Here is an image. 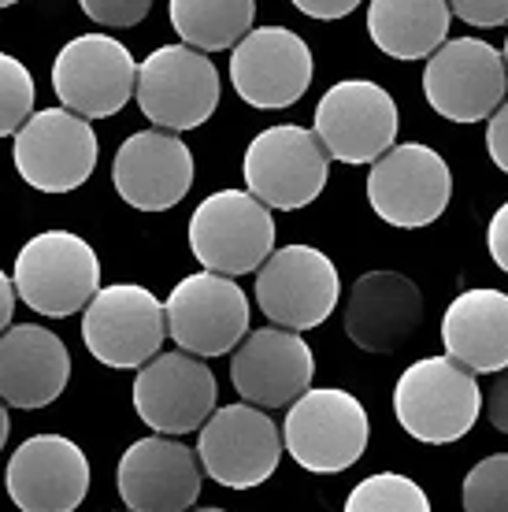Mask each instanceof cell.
<instances>
[{
  "mask_svg": "<svg viewBox=\"0 0 508 512\" xmlns=\"http://www.w3.org/2000/svg\"><path fill=\"white\" fill-rule=\"evenodd\" d=\"M15 279H8L4 271H0V334L8 331V323L15 316Z\"/></svg>",
  "mask_w": 508,
  "mask_h": 512,
  "instance_id": "d590c367",
  "label": "cell"
},
{
  "mask_svg": "<svg viewBox=\"0 0 508 512\" xmlns=\"http://www.w3.org/2000/svg\"><path fill=\"white\" fill-rule=\"evenodd\" d=\"M193 153L175 130L153 127L130 134L112 164L115 193L138 212H167L193 186Z\"/></svg>",
  "mask_w": 508,
  "mask_h": 512,
  "instance_id": "ffe728a7",
  "label": "cell"
},
{
  "mask_svg": "<svg viewBox=\"0 0 508 512\" xmlns=\"http://www.w3.org/2000/svg\"><path fill=\"white\" fill-rule=\"evenodd\" d=\"M445 353L468 372L508 368V294L479 286L453 297L442 316Z\"/></svg>",
  "mask_w": 508,
  "mask_h": 512,
  "instance_id": "cb8c5ba5",
  "label": "cell"
},
{
  "mask_svg": "<svg viewBox=\"0 0 508 512\" xmlns=\"http://www.w3.org/2000/svg\"><path fill=\"white\" fill-rule=\"evenodd\" d=\"M327 171H331V153L323 149L316 130L297 123L260 130L242 160L245 190L279 212L312 205L327 186Z\"/></svg>",
  "mask_w": 508,
  "mask_h": 512,
  "instance_id": "277c9868",
  "label": "cell"
},
{
  "mask_svg": "<svg viewBox=\"0 0 508 512\" xmlns=\"http://www.w3.org/2000/svg\"><path fill=\"white\" fill-rule=\"evenodd\" d=\"M4 487L23 512H75L89 494V461L71 438L34 435L12 453Z\"/></svg>",
  "mask_w": 508,
  "mask_h": 512,
  "instance_id": "44dd1931",
  "label": "cell"
},
{
  "mask_svg": "<svg viewBox=\"0 0 508 512\" xmlns=\"http://www.w3.org/2000/svg\"><path fill=\"white\" fill-rule=\"evenodd\" d=\"M127 512H130V509H127Z\"/></svg>",
  "mask_w": 508,
  "mask_h": 512,
  "instance_id": "60d3db41",
  "label": "cell"
},
{
  "mask_svg": "<svg viewBox=\"0 0 508 512\" xmlns=\"http://www.w3.org/2000/svg\"><path fill=\"white\" fill-rule=\"evenodd\" d=\"M8 435H12V420H8V405L0 401V449H4V442H8Z\"/></svg>",
  "mask_w": 508,
  "mask_h": 512,
  "instance_id": "8d00e7d4",
  "label": "cell"
},
{
  "mask_svg": "<svg viewBox=\"0 0 508 512\" xmlns=\"http://www.w3.org/2000/svg\"><path fill=\"white\" fill-rule=\"evenodd\" d=\"M397 116L394 97L379 82L368 78H345L334 82L316 104V134L331 160L342 164H375L386 149H394Z\"/></svg>",
  "mask_w": 508,
  "mask_h": 512,
  "instance_id": "9a60e30c",
  "label": "cell"
},
{
  "mask_svg": "<svg viewBox=\"0 0 508 512\" xmlns=\"http://www.w3.org/2000/svg\"><path fill=\"white\" fill-rule=\"evenodd\" d=\"M501 56H505V67H508V38H505V52H501Z\"/></svg>",
  "mask_w": 508,
  "mask_h": 512,
  "instance_id": "ab89813d",
  "label": "cell"
},
{
  "mask_svg": "<svg viewBox=\"0 0 508 512\" xmlns=\"http://www.w3.org/2000/svg\"><path fill=\"white\" fill-rule=\"evenodd\" d=\"M453 8L449 0H371L368 34L394 60H427L445 45Z\"/></svg>",
  "mask_w": 508,
  "mask_h": 512,
  "instance_id": "d4e9b609",
  "label": "cell"
},
{
  "mask_svg": "<svg viewBox=\"0 0 508 512\" xmlns=\"http://www.w3.org/2000/svg\"><path fill=\"white\" fill-rule=\"evenodd\" d=\"M464 512H508V453H494L464 475Z\"/></svg>",
  "mask_w": 508,
  "mask_h": 512,
  "instance_id": "f1b7e54d",
  "label": "cell"
},
{
  "mask_svg": "<svg viewBox=\"0 0 508 512\" xmlns=\"http://www.w3.org/2000/svg\"><path fill=\"white\" fill-rule=\"evenodd\" d=\"M193 512H227V509H216V505H212V509H193Z\"/></svg>",
  "mask_w": 508,
  "mask_h": 512,
  "instance_id": "f35d334b",
  "label": "cell"
},
{
  "mask_svg": "<svg viewBox=\"0 0 508 512\" xmlns=\"http://www.w3.org/2000/svg\"><path fill=\"white\" fill-rule=\"evenodd\" d=\"M449 197H453V171L442 153L420 141L386 149L368 171V201L375 216L401 231L431 227L449 208Z\"/></svg>",
  "mask_w": 508,
  "mask_h": 512,
  "instance_id": "52a82bcc",
  "label": "cell"
},
{
  "mask_svg": "<svg viewBox=\"0 0 508 512\" xmlns=\"http://www.w3.org/2000/svg\"><path fill=\"white\" fill-rule=\"evenodd\" d=\"M52 90L78 116L108 119L138 90V60L112 34H78L52 60Z\"/></svg>",
  "mask_w": 508,
  "mask_h": 512,
  "instance_id": "4fadbf2b",
  "label": "cell"
},
{
  "mask_svg": "<svg viewBox=\"0 0 508 512\" xmlns=\"http://www.w3.org/2000/svg\"><path fill=\"white\" fill-rule=\"evenodd\" d=\"M297 12H305L308 19H323V23H331V19H345V15H353L364 0H290Z\"/></svg>",
  "mask_w": 508,
  "mask_h": 512,
  "instance_id": "836d02e7",
  "label": "cell"
},
{
  "mask_svg": "<svg viewBox=\"0 0 508 512\" xmlns=\"http://www.w3.org/2000/svg\"><path fill=\"white\" fill-rule=\"evenodd\" d=\"M505 56L483 38H453L427 56L423 97L449 123H483L505 104Z\"/></svg>",
  "mask_w": 508,
  "mask_h": 512,
  "instance_id": "8992f818",
  "label": "cell"
},
{
  "mask_svg": "<svg viewBox=\"0 0 508 512\" xmlns=\"http://www.w3.org/2000/svg\"><path fill=\"white\" fill-rule=\"evenodd\" d=\"M219 383L212 368L186 349L156 353L141 364L134 379V409L141 423H149L160 435H190L201 431L204 420L216 412Z\"/></svg>",
  "mask_w": 508,
  "mask_h": 512,
  "instance_id": "e0dca14e",
  "label": "cell"
},
{
  "mask_svg": "<svg viewBox=\"0 0 508 512\" xmlns=\"http://www.w3.org/2000/svg\"><path fill=\"white\" fill-rule=\"evenodd\" d=\"M345 512H431V498L416 479L401 472H379L349 490Z\"/></svg>",
  "mask_w": 508,
  "mask_h": 512,
  "instance_id": "4316f807",
  "label": "cell"
},
{
  "mask_svg": "<svg viewBox=\"0 0 508 512\" xmlns=\"http://www.w3.org/2000/svg\"><path fill=\"white\" fill-rule=\"evenodd\" d=\"M190 249L201 268L230 279L260 271V264L275 253V216L249 190H219L193 212Z\"/></svg>",
  "mask_w": 508,
  "mask_h": 512,
  "instance_id": "5b68a950",
  "label": "cell"
},
{
  "mask_svg": "<svg viewBox=\"0 0 508 512\" xmlns=\"http://www.w3.org/2000/svg\"><path fill=\"white\" fill-rule=\"evenodd\" d=\"M30 116H34V78L26 64L0 52V138L19 134Z\"/></svg>",
  "mask_w": 508,
  "mask_h": 512,
  "instance_id": "83f0119b",
  "label": "cell"
},
{
  "mask_svg": "<svg viewBox=\"0 0 508 512\" xmlns=\"http://www.w3.org/2000/svg\"><path fill=\"white\" fill-rule=\"evenodd\" d=\"M486 149H490V160L508 175V101L486 123Z\"/></svg>",
  "mask_w": 508,
  "mask_h": 512,
  "instance_id": "1f68e13d",
  "label": "cell"
},
{
  "mask_svg": "<svg viewBox=\"0 0 508 512\" xmlns=\"http://www.w3.org/2000/svg\"><path fill=\"white\" fill-rule=\"evenodd\" d=\"M449 8L457 19H464L468 26H505L508 23V0H449Z\"/></svg>",
  "mask_w": 508,
  "mask_h": 512,
  "instance_id": "4dcf8cb0",
  "label": "cell"
},
{
  "mask_svg": "<svg viewBox=\"0 0 508 512\" xmlns=\"http://www.w3.org/2000/svg\"><path fill=\"white\" fill-rule=\"evenodd\" d=\"M82 12L93 19L97 26H112V30H127V26H138L153 0H78Z\"/></svg>",
  "mask_w": 508,
  "mask_h": 512,
  "instance_id": "f546056e",
  "label": "cell"
},
{
  "mask_svg": "<svg viewBox=\"0 0 508 512\" xmlns=\"http://www.w3.org/2000/svg\"><path fill=\"white\" fill-rule=\"evenodd\" d=\"M316 357L301 331L264 327L249 331L230 357V383L256 409H286L312 386Z\"/></svg>",
  "mask_w": 508,
  "mask_h": 512,
  "instance_id": "ac0fdd59",
  "label": "cell"
},
{
  "mask_svg": "<svg viewBox=\"0 0 508 512\" xmlns=\"http://www.w3.org/2000/svg\"><path fill=\"white\" fill-rule=\"evenodd\" d=\"M167 338V312L138 282L101 286L82 308V342L108 368H141Z\"/></svg>",
  "mask_w": 508,
  "mask_h": 512,
  "instance_id": "9c48e42d",
  "label": "cell"
},
{
  "mask_svg": "<svg viewBox=\"0 0 508 512\" xmlns=\"http://www.w3.org/2000/svg\"><path fill=\"white\" fill-rule=\"evenodd\" d=\"M97 156V130L71 108H41L15 134V171L41 193L78 190L93 175Z\"/></svg>",
  "mask_w": 508,
  "mask_h": 512,
  "instance_id": "5bb4252c",
  "label": "cell"
},
{
  "mask_svg": "<svg viewBox=\"0 0 508 512\" xmlns=\"http://www.w3.org/2000/svg\"><path fill=\"white\" fill-rule=\"evenodd\" d=\"M12 279L15 294L34 312L49 320H67L101 290V260L86 238L71 231H45L19 249Z\"/></svg>",
  "mask_w": 508,
  "mask_h": 512,
  "instance_id": "7a4b0ae2",
  "label": "cell"
},
{
  "mask_svg": "<svg viewBox=\"0 0 508 512\" xmlns=\"http://www.w3.org/2000/svg\"><path fill=\"white\" fill-rule=\"evenodd\" d=\"M201 457L175 435H149L119 457L115 487L130 512H186L201 498Z\"/></svg>",
  "mask_w": 508,
  "mask_h": 512,
  "instance_id": "d6986e66",
  "label": "cell"
},
{
  "mask_svg": "<svg viewBox=\"0 0 508 512\" xmlns=\"http://www.w3.org/2000/svg\"><path fill=\"white\" fill-rule=\"evenodd\" d=\"M342 297V279L316 245H282L256 271V305L275 327L312 331Z\"/></svg>",
  "mask_w": 508,
  "mask_h": 512,
  "instance_id": "30bf717a",
  "label": "cell"
},
{
  "mask_svg": "<svg viewBox=\"0 0 508 512\" xmlns=\"http://www.w3.org/2000/svg\"><path fill=\"white\" fill-rule=\"evenodd\" d=\"M138 97L149 123L164 130H193L219 108V71L193 45H164L138 64Z\"/></svg>",
  "mask_w": 508,
  "mask_h": 512,
  "instance_id": "ba28073f",
  "label": "cell"
},
{
  "mask_svg": "<svg viewBox=\"0 0 508 512\" xmlns=\"http://www.w3.org/2000/svg\"><path fill=\"white\" fill-rule=\"evenodd\" d=\"M71 353L64 338L38 323L0 334V401L12 409H45L67 390Z\"/></svg>",
  "mask_w": 508,
  "mask_h": 512,
  "instance_id": "603a6c76",
  "label": "cell"
},
{
  "mask_svg": "<svg viewBox=\"0 0 508 512\" xmlns=\"http://www.w3.org/2000/svg\"><path fill=\"white\" fill-rule=\"evenodd\" d=\"M423 327L420 286L401 271H368L345 301V334L364 353H397Z\"/></svg>",
  "mask_w": 508,
  "mask_h": 512,
  "instance_id": "7402d4cb",
  "label": "cell"
},
{
  "mask_svg": "<svg viewBox=\"0 0 508 512\" xmlns=\"http://www.w3.org/2000/svg\"><path fill=\"white\" fill-rule=\"evenodd\" d=\"M282 431L264 409L249 401L242 405H223L201 427L197 438V457L208 479L219 487L249 490L267 483L282 461Z\"/></svg>",
  "mask_w": 508,
  "mask_h": 512,
  "instance_id": "8fae6325",
  "label": "cell"
},
{
  "mask_svg": "<svg viewBox=\"0 0 508 512\" xmlns=\"http://www.w3.org/2000/svg\"><path fill=\"white\" fill-rule=\"evenodd\" d=\"M256 0H171V26L201 52L234 49L253 30Z\"/></svg>",
  "mask_w": 508,
  "mask_h": 512,
  "instance_id": "484cf974",
  "label": "cell"
},
{
  "mask_svg": "<svg viewBox=\"0 0 508 512\" xmlns=\"http://www.w3.org/2000/svg\"><path fill=\"white\" fill-rule=\"evenodd\" d=\"M486 245H490V256L494 264L508 275V201L494 212L490 227H486Z\"/></svg>",
  "mask_w": 508,
  "mask_h": 512,
  "instance_id": "e575fe53",
  "label": "cell"
},
{
  "mask_svg": "<svg viewBox=\"0 0 508 512\" xmlns=\"http://www.w3.org/2000/svg\"><path fill=\"white\" fill-rule=\"evenodd\" d=\"M12 4H19V0H0V8H12Z\"/></svg>",
  "mask_w": 508,
  "mask_h": 512,
  "instance_id": "74e56055",
  "label": "cell"
},
{
  "mask_svg": "<svg viewBox=\"0 0 508 512\" xmlns=\"http://www.w3.org/2000/svg\"><path fill=\"white\" fill-rule=\"evenodd\" d=\"M167 334L178 349L193 357H223L234 353L249 331V297L230 275L197 271L175 282L164 301Z\"/></svg>",
  "mask_w": 508,
  "mask_h": 512,
  "instance_id": "7c38bea8",
  "label": "cell"
},
{
  "mask_svg": "<svg viewBox=\"0 0 508 512\" xmlns=\"http://www.w3.org/2000/svg\"><path fill=\"white\" fill-rule=\"evenodd\" d=\"M486 420L494 423L501 435H508V368L494 372V383L486 390Z\"/></svg>",
  "mask_w": 508,
  "mask_h": 512,
  "instance_id": "d6a6232c",
  "label": "cell"
},
{
  "mask_svg": "<svg viewBox=\"0 0 508 512\" xmlns=\"http://www.w3.org/2000/svg\"><path fill=\"white\" fill-rule=\"evenodd\" d=\"M371 438V420L364 405L349 390L323 386L305 394L290 405V416L282 423V442L286 453L301 464L305 472L334 475L353 468Z\"/></svg>",
  "mask_w": 508,
  "mask_h": 512,
  "instance_id": "3957f363",
  "label": "cell"
},
{
  "mask_svg": "<svg viewBox=\"0 0 508 512\" xmlns=\"http://www.w3.org/2000/svg\"><path fill=\"white\" fill-rule=\"evenodd\" d=\"M483 390L475 372L449 357H423L408 364L394 386V416L416 442L445 446L475 427Z\"/></svg>",
  "mask_w": 508,
  "mask_h": 512,
  "instance_id": "6da1fadb",
  "label": "cell"
},
{
  "mask_svg": "<svg viewBox=\"0 0 508 512\" xmlns=\"http://www.w3.org/2000/svg\"><path fill=\"white\" fill-rule=\"evenodd\" d=\"M312 49L290 26H256L230 49L234 93L253 108H290L312 86Z\"/></svg>",
  "mask_w": 508,
  "mask_h": 512,
  "instance_id": "2e32d148",
  "label": "cell"
}]
</instances>
